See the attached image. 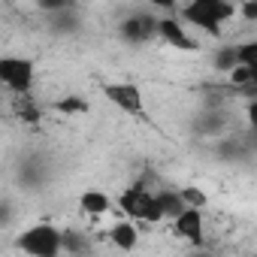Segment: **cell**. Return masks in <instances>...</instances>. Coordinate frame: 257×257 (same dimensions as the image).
Here are the masks:
<instances>
[{
  "label": "cell",
  "mask_w": 257,
  "mask_h": 257,
  "mask_svg": "<svg viewBox=\"0 0 257 257\" xmlns=\"http://www.w3.org/2000/svg\"><path fill=\"white\" fill-rule=\"evenodd\" d=\"M209 61H212V70H215V73H224V76H227L233 67H239V61H236V46H221V49H215Z\"/></svg>",
  "instance_id": "cell-16"
},
{
  "label": "cell",
  "mask_w": 257,
  "mask_h": 257,
  "mask_svg": "<svg viewBox=\"0 0 257 257\" xmlns=\"http://www.w3.org/2000/svg\"><path fill=\"white\" fill-rule=\"evenodd\" d=\"M227 82H230L233 91H254V85H257V70L239 64V67H233V70L227 73Z\"/></svg>",
  "instance_id": "cell-15"
},
{
  "label": "cell",
  "mask_w": 257,
  "mask_h": 257,
  "mask_svg": "<svg viewBox=\"0 0 257 257\" xmlns=\"http://www.w3.org/2000/svg\"><path fill=\"white\" fill-rule=\"evenodd\" d=\"M49 19V31L55 37H73L82 31V16H79V7H67L64 13H55V16H46Z\"/></svg>",
  "instance_id": "cell-12"
},
{
  "label": "cell",
  "mask_w": 257,
  "mask_h": 257,
  "mask_svg": "<svg viewBox=\"0 0 257 257\" xmlns=\"http://www.w3.org/2000/svg\"><path fill=\"white\" fill-rule=\"evenodd\" d=\"M115 206L121 209V215H124L127 221H134V224H137V221H149V224L164 221L161 206H158V200H155V191H152L143 179H137L134 185H127V188L118 194Z\"/></svg>",
  "instance_id": "cell-2"
},
{
  "label": "cell",
  "mask_w": 257,
  "mask_h": 257,
  "mask_svg": "<svg viewBox=\"0 0 257 257\" xmlns=\"http://www.w3.org/2000/svg\"><path fill=\"white\" fill-rule=\"evenodd\" d=\"M109 242L118 248V251H134L140 245V230L134 221H127V218H118L112 227H109Z\"/></svg>",
  "instance_id": "cell-13"
},
{
  "label": "cell",
  "mask_w": 257,
  "mask_h": 257,
  "mask_svg": "<svg viewBox=\"0 0 257 257\" xmlns=\"http://www.w3.org/2000/svg\"><path fill=\"white\" fill-rule=\"evenodd\" d=\"M37 85V61L31 55H0V88L16 100L31 97Z\"/></svg>",
  "instance_id": "cell-4"
},
{
  "label": "cell",
  "mask_w": 257,
  "mask_h": 257,
  "mask_svg": "<svg viewBox=\"0 0 257 257\" xmlns=\"http://www.w3.org/2000/svg\"><path fill=\"white\" fill-rule=\"evenodd\" d=\"M194 134L203 137V140H221L230 134V115L221 109V106H203L197 115H194Z\"/></svg>",
  "instance_id": "cell-8"
},
{
  "label": "cell",
  "mask_w": 257,
  "mask_h": 257,
  "mask_svg": "<svg viewBox=\"0 0 257 257\" xmlns=\"http://www.w3.org/2000/svg\"><path fill=\"white\" fill-rule=\"evenodd\" d=\"M16 248L25 257H61V227H55L52 221H37L16 236Z\"/></svg>",
  "instance_id": "cell-3"
},
{
  "label": "cell",
  "mask_w": 257,
  "mask_h": 257,
  "mask_svg": "<svg viewBox=\"0 0 257 257\" xmlns=\"http://www.w3.org/2000/svg\"><path fill=\"white\" fill-rule=\"evenodd\" d=\"M158 40L164 46L176 49V52H188V55L200 52V40L176 19V13L173 16H158Z\"/></svg>",
  "instance_id": "cell-7"
},
{
  "label": "cell",
  "mask_w": 257,
  "mask_h": 257,
  "mask_svg": "<svg viewBox=\"0 0 257 257\" xmlns=\"http://www.w3.org/2000/svg\"><path fill=\"white\" fill-rule=\"evenodd\" d=\"M0 112H4V94H0Z\"/></svg>",
  "instance_id": "cell-22"
},
{
  "label": "cell",
  "mask_w": 257,
  "mask_h": 257,
  "mask_svg": "<svg viewBox=\"0 0 257 257\" xmlns=\"http://www.w3.org/2000/svg\"><path fill=\"white\" fill-rule=\"evenodd\" d=\"M79 209H82L85 215H91V218H100V215H106V212L112 209V200H109L103 191H85V194L79 197Z\"/></svg>",
  "instance_id": "cell-14"
},
{
  "label": "cell",
  "mask_w": 257,
  "mask_h": 257,
  "mask_svg": "<svg viewBox=\"0 0 257 257\" xmlns=\"http://www.w3.org/2000/svg\"><path fill=\"white\" fill-rule=\"evenodd\" d=\"M55 109L64 115H79V112H88V103L82 97H64L61 103H55Z\"/></svg>",
  "instance_id": "cell-19"
},
{
  "label": "cell",
  "mask_w": 257,
  "mask_h": 257,
  "mask_svg": "<svg viewBox=\"0 0 257 257\" xmlns=\"http://www.w3.org/2000/svg\"><path fill=\"white\" fill-rule=\"evenodd\" d=\"M215 152H218V158L221 161H227V164H248L251 161V155H254V146L248 143V140H242V137H221V140H215Z\"/></svg>",
  "instance_id": "cell-10"
},
{
  "label": "cell",
  "mask_w": 257,
  "mask_h": 257,
  "mask_svg": "<svg viewBox=\"0 0 257 257\" xmlns=\"http://www.w3.org/2000/svg\"><path fill=\"white\" fill-rule=\"evenodd\" d=\"M176 19L191 31H203L215 40L224 37V28L236 19V4L230 0H191V4L176 7Z\"/></svg>",
  "instance_id": "cell-1"
},
{
  "label": "cell",
  "mask_w": 257,
  "mask_h": 257,
  "mask_svg": "<svg viewBox=\"0 0 257 257\" xmlns=\"http://www.w3.org/2000/svg\"><path fill=\"white\" fill-rule=\"evenodd\" d=\"M179 197H182V203H185L188 209H206V203H209V197H206L200 188H194V185L179 188Z\"/></svg>",
  "instance_id": "cell-18"
},
{
  "label": "cell",
  "mask_w": 257,
  "mask_h": 257,
  "mask_svg": "<svg viewBox=\"0 0 257 257\" xmlns=\"http://www.w3.org/2000/svg\"><path fill=\"white\" fill-rule=\"evenodd\" d=\"M13 218H16V209H13V203H10V200H0V227H7Z\"/></svg>",
  "instance_id": "cell-20"
},
{
  "label": "cell",
  "mask_w": 257,
  "mask_h": 257,
  "mask_svg": "<svg viewBox=\"0 0 257 257\" xmlns=\"http://www.w3.org/2000/svg\"><path fill=\"white\" fill-rule=\"evenodd\" d=\"M173 230L188 248H206V218L203 209H185L182 215L173 218Z\"/></svg>",
  "instance_id": "cell-9"
},
{
  "label": "cell",
  "mask_w": 257,
  "mask_h": 257,
  "mask_svg": "<svg viewBox=\"0 0 257 257\" xmlns=\"http://www.w3.org/2000/svg\"><path fill=\"white\" fill-rule=\"evenodd\" d=\"M118 40L127 46H149L158 40V13L152 10H131L118 22Z\"/></svg>",
  "instance_id": "cell-5"
},
{
  "label": "cell",
  "mask_w": 257,
  "mask_h": 257,
  "mask_svg": "<svg viewBox=\"0 0 257 257\" xmlns=\"http://www.w3.org/2000/svg\"><path fill=\"white\" fill-rule=\"evenodd\" d=\"M233 46H236V61L242 67L257 70V40H245V43H233Z\"/></svg>",
  "instance_id": "cell-17"
},
{
  "label": "cell",
  "mask_w": 257,
  "mask_h": 257,
  "mask_svg": "<svg viewBox=\"0 0 257 257\" xmlns=\"http://www.w3.org/2000/svg\"><path fill=\"white\" fill-rule=\"evenodd\" d=\"M103 97L121 109L124 115H131L137 121H149V109H146V97H143V88L137 82H103L100 85Z\"/></svg>",
  "instance_id": "cell-6"
},
{
  "label": "cell",
  "mask_w": 257,
  "mask_h": 257,
  "mask_svg": "<svg viewBox=\"0 0 257 257\" xmlns=\"http://www.w3.org/2000/svg\"><path fill=\"white\" fill-rule=\"evenodd\" d=\"M185 257H215V254H212L209 248H191V251H188Z\"/></svg>",
  "instance_id": "cell-21"
},
{
  "label": "cell",
  "mask_w": 257,
  "mask_h": 257,
  "mask_svg": "<svg viewBox=\"0 0 257 257\" xmlns=\"http://www.w3.org/2000/svg\"><path fill=\"white\" fill-rule=\"evenodd\" d=\"M46 176H49L46 161H43L40 155H31V158H25V161L19 164L16 182H19L22 188H40V185H46Z\"/></svg>",
  "instance_id": "cell-11"
}]
</instances>
